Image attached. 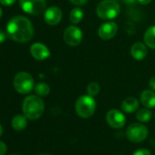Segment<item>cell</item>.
<instances>
[{"label": "cell", "mask_w": 155, "mask_h": 155, "mask_svg": "<svg viewBox=\"0 0 155 155\" xmlns=\"http://www.w3.org/2000/svg\"><path fill=\"white\" fill-rule=\"evenodd\" d=\"M7 35L16 42L27 43L34 36V28L28 18L17 16L9 20L7 26Z\"/></svg>", "instance_id": "cell-1"}, {"label": "cell", "mask_w": 155, "mask_h": 155, "mask_svg": "<svg viewBox=\"0 0 155 155\" xmlns=\"http://www.w3.org/2000/svg\"><path fill=\"white\" fill-rule=\"evenodd\" d=\"M22 110L24 115L30 120L39 119L45 110V104L41 97L38 95H30L25 98L22 103Z\"/></svg>", "instance_id": "cell-2"}, {"label": "cell", "mask_w": 155, "mask_h": 155, "mask_svg": "<svg viewBox=\"0 0 155 155\" xmlns=\"http://www.w3.org/2000/svg\"><path fill=\"white\" fill-rule=\"evenodd\" d=\"M120 11V7L116 0H102L96 8L98 17L104 20L115 18Z\"/></svg>", "instance_id": "cell-3"}, {"label": "cell", "mask_w": 155, "mask_h": 155, "mask_svg": "<svg viewBox=\"0 0 155 155\" xmlns=\"http://www.w3.org/2000/svg\"><path fill=\"white\" fill-rule=\"evenodd\" d=\"M77 114L81 118L87 119L91 117L96 110V101L91 95H82L77 100L75 104Z\"/></svg>", "instance_id": "cell-4"}, {"label": "cell", "mask_w": 155, "mask_h": 155, "mask_svg": "<svg viewBox=\"0 0 155 155\" xmlns=\"http://www.w3.org/2000/svg\"><path fill=\"white\" fill-rule=\"evenodd\" d=\"M13 85L18 93L28 94L34 89V79L29 73L21 71L15 76Z\"/></svg>", "instance_id": "cell-5"}, {"label": "cell", "mask_w": 155, "mask_h": 155, "mask_svg": "<svg viewBox=\"0 0 155 155\" xmlns=\"http://www.w3.org/2000/svg\"><path fill=\"white\" fill-rule=\"evenodd\" d=\"M148 134L149 130L147 127L139 122L130 124L126 130V136L128 140L134 143H139L145 140L148 137Z\"/></svg>", "instance_id": "cell-6"}, {"label": "cell", "mask_w": 155, "mask_h": 155, "mask_svg": "<svg viewBox=\"0 0 155 155\" xmlns=\"http://www.w3.org/2000/svg\"><path fill=\"white\" fill-rule=\"evenodd\" d=\"M19 6L24 12L32 16H38L46 11V0H19Z\"/></svg>", "instance_id": "cell-7"}, {"label": "cell", "mask_w": 155, "mask_h": 155, "mask_svg": "<svg viewBox=\"0 0 155 155\" xmlns=\"http://www.w3.org/2000/svg\"><path fill=\"white\" fill-rule=\"evenodd\" d=\"M83 33L80 28L76 26H70L67 28L63 34L64 41L71 47H76L80 45L82 41Z\"/></svg>", "instance_id": "cell-8"}, {"label": "cell", "mask_w": 155, "mask_h": 155, "mask_svg": "<svg viewBox=\"0 0 155 155\" xmlns=\"http://www.w3.org/2000/svg\"><path fill=\"white\" fill-rule=\"evenodd\" d=\"M106 121L113 129L122 128L126 123L125 115L118 110H110L106 114Z\"/></svg>", "instance_id": "cell-9"}, {"label": "cell", "mask_w": 155, "mask_h": 155, "mask_svg": "<svg viewBox=\"0 0 155 155\" xmlns=\"http://www.w3.org/2000/svg\"><path fill=\"white\" fill-rule=\"evenodd\" d=\"M118 32V25L115 22L108 21L101 25L98 30L99 37L103 40H109L115 37Z\"/></svg>", "instance_id": "cell-10"}, {"label": "cell", "mask_w": 155, "mask_h": 155, "mask_svg": "<svg viewBox=\"0 0 155 155\" xmlns=\"http://www.w3.org/2000/svg\"><path fill=\"white\" fill-rule=\"evenodd\" d=\"M45 22L50 26L58 25L62 19V11L58 7H50L45 11Z\"/></svg>", "instance_id": "cell-11"}, {"label": "cell", "mask_w": 155, "mask_h": 155, "mask_svg": "<svg viewBox=\"0 0 155 155\" xmlns=\"http://www.w3.org/2000/svg\"><path fill=\"white\" fill-rule=\"evenodd\" d=\"M30 54L37 60H45L50 56V51L48 47L42 43H34L30 47Z\"/></svg>", "instance_id": "cell-12"}, {"label": "cell", "mask_w": 155, "mask_h": 155, "mask_svg": "<svg viewBox=\"0 0 155 155\" xmlns=\"http://www.w3.org/2000/svg\"><path fill=\"white\" fill-rule=\"evenodd\" d=\"M148 50L145 44L141 42L134 43L130 48V55L136 60H142L147 56Z\"/></svg>", "instance_id": "cell-13"}, {"label": "cell", "mask_w": 155, "mask_h": 155, "mask_svg": "<svg viewBox=\"0 0 155 155\" xmlns=\"http://www.w3.org/2000/svg\"><path fill=\"white\" fill-rule=\"evenodd\" d=\"M140 102L148 109L155 108V91L152 90L143 91L140 94Z\"/></svg>", "instance_id": "cell-14"}, {"label": "cell", "mask_w": 155, "mask_h": 155, "mask_svg": "<svg viewBox=\"0 0 155 155\" xmlns=\"http://www.w3.org/2000/svg\"><path fill=\"white\" fill-rule=\"evenodd\" d=\"M139 101L134 97H128L121 102V110L126 113H132L139 109Z\"/></svg>", "instance_id": "cell-15"}, {"label": "cell", "mask_w": 155, "mask_h": 155, "mask_svg": "<svg viewBox=\"0 0 155 155\" xmlns=\"http://www.w3.org/2000/svg\"><path fill=\"white\" fill-rule=\"evenodd\" d=\"M12 128L17 131H21L26 129L28 126V118L25 115L18 114L11 120Z\"/></svg>", "instance_id": "cell-16"}, {"label": "cell", "mask_w": 155, "mask_h": 155, "mask_svg": "<svg viewBox=\"0 0 155 155\" xmlns=\"http://www.w3.org/2000/svg\"><path fill=\"white\" fill-rule=\"evenodd\" d=\"M144 43L147 45V47L155 49V26H152L149 28L143 36Z\"/></svg>", "instance_id": "cell-17"}, {"label": "cell", "mask_w": 155, "mask_h": 155, "mask_svg": "<svg viewBox=\"0 0 155 155\" xmlns=\"http://www.w3.org/2000/svg\"><path fill=\"white\" fill-rule=\"evenodd\" d=\"M83 17H84V12L81 8H75L69 13V20L74 25L79 24L83 19Z\"/></svg>", "instance_id": "cell-18"}, {"label": "cell", "mask_w": 155, "mask_h": 155, "mask_svg": "<svg viewBox=\"0 0 155 155\" xmlns=\"http://www.w3.org/2000/svg\"><path fill=\"white\" fill-rule=\"evenodd\" d=\"M136 118L140 122H149L152 118V112L148 109H140L136 113Z\"/></svg>", "instance_id": "cell-19"}, {"label": "cell", "mask_w": 155, "mask_h": 155, "mask_svg": "<svg viewBox=\"0 0 155 155\" xmlns=\"http://www.w3.org/2000/svg\"><path fill=\"white\" fill-rule=\"evenodd\" d=\"M35 92L38 96L39 97H46L49 94L50 92V88L49 86L45 83V82H39L35 86Z\"/></svg>", "instance_id": "cell-20"}, {"label": "cell", "mask_w": 155, "mask_h": 155, "mask_svg": "<svg viewBox=\"0 0 155 155\" xmlns=\"http://www.w3.org/2000/svg\"><path fill=\"white\" fill-rule=\"evenodd\" d=\"M101 91V87L97 82H91L88 86H87V92L89 95L94 97L97 96L99 94Z\"/></svg>", "instance_id": "cell-21"}, {"label": "cell", "mask_w": 155, "mask_h": 155, "mask_svg": "<svg viewBox=\"0 0 155 155\" xmlns=\"http://www.w3.org/2000/svg\"><path fill=\"white\" fill-rule=\"evenodd\" d=\"M132 155H152L151 152L147 150V149H139L137 150H135Z\"/></svg>", "instance_id": "cell-22"}, {"label": "cell", "mask_w": 155, "mask_h": 155, "mask_svg": "<svg viewBox=\"0 0 155 155\" xmlns=\"http://www.w3.org/2000/svg\"><path fill=\"white\" fill-rule=\"evenodd\" d=\"M8 151V147L5 142L0 140V155H5Z\"/></svg>", "instance_id": "cell-23"}, {"label": "cell", "mask_w": 155, "mask_h": 155, "mask_svg": "<svg viewBox=\"0 0 155 155\" xmlns=\"http://www.w3.org/2000/svg\"><path fill=\"white\" fill-rule=\"evenodd\" d=\"M69 1L76 6H83L88 2V0H69Z\"/></svg>", "instance_id": "cell-24"}, {"label": "cell", "mask_w": 155, "mask_h": 155, "mask_svg": "<svg viewBox=\"0 0 155 155\" xmlns=\"http://www.w3.org/2000/svg\"><path fill=\"white\" fill-rule=\"evenodd\" d=\"M17 0H0V4L3 6H11L13 5Z\"/></svg>", "instance_id": "cell-25"}, {"label": "cell", "mask_w": 155, "mask_h": 155, "mask_svg": "<svg viewBox=\"0 0 155 155\" xmlns=\"http://www.w3.org/2000/svg\"><path fill=\"white\" fill-rule=\"evenodd\" d=\"M149 86H150V90H152V91H155V76H153V77L150 78V80L149 81Z\"/></svg>", "instance_id": "cell-26"}, {"label": "cell", "mask_w": 155, "mask_h": 155, "mask_svg": "<svg viewBox=\"0 0 155 155\" xmlns=\"http://www.w3.org/2000/svg\"><path fill=\"white\" fill-rule=\"evenodd\" d=\"M6 34H5V32L2 30V29H0V43H2V42H4L5 41V39H6Z\"/></svg>", "instance_id": "cell-27"}, {"label": "cell", "mask_w": 155, "mask_h": 155, "mask_svg": "<svg viewBox=\"0 0 155 155\" xmlns=\"http://www.w3.org/2000/svg\"><path fill=\"white\" fill-rule=\"evenodd\" d=\"M140 5H148L151 2V0H137Z\"/></svg>", "instance_id": "cell-28"}, {"label": "cell", "mask_w": 155, "mask_h": 155, "mask_svg": "<svg viewBox=\"0 0 155 155\" xmlns=\"http://www.w3.org/2000/svg\"><path fill=\"white\" fill-rule=\"evenodd\" d=\"M123 1L127 4H134L137 0H123Z\"/></svg>", "instance_id": "cell-29"}, {"label": "cell", "mask_w": 155, "mask_h": 155, "mask_svg": "<svg viewBox=\"0 0 155 155\" xmlns=\"http://www.w3.org/2000/svg\"><path fill=\"white\" fill-rule=\"evenodd\" d=\"M2 134H3V127L1 126V124H0V137H1Z\"/></svg>", "instance_id": "cell-30"}, {"label": "cell", "mask_w": 155, "mask_h": 155, "mask_svg": "<svg viewBox=\"0 0 155 155\" xmlns=\"http://www.w3.org/2000/svg\"><path fill=\"white\" fill-rule=\"evenodd\" d=\"M2 15H3V10L1 9V8H0V18H1Z\"/></svg>", "instance_id": "cell-31"}, {"label": "cell", "mask_w": 155, "mask_h": 155, "mask_svg": "<svg viewBox=\"0 0 155 155\" xmlns=\"http://www.w3.org/2000/svg\"><path fill=\"white\" fill-rule=\"evenodd\" d=\"M40 155H49V154H40Z\"/></svg>", "instance_id": "cell-32"}, {"label": "cell", "mask_w": 155, "mask_h": 155, "mask_svg": "<svg viewBox=\"0 0 155 155\" xmlns=\"http://www.w3.org/2000/svg\"><path fill=\"white\" fill-rule=\"evenodd\" d=\"M13 155H18V154H13Z\"/></svg>", "instance_id": "cell-33"}]
</instances>
